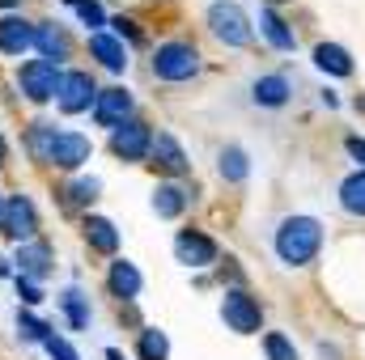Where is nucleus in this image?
Masks as SVG:
<instances>
[{
    "label": "nucleus",
    "mask_w": 365,
    "mask_h": 360,
    "mask_svg": "<svg viewBox=\"0 0 365 360\" xmlns=\"http://www.w3.org/2000/svg\"><path fill=\"white\" fill-rule=\"evenodd\" d=\"M175 255H179V263H187V268H212L217 263V242L208 233H200V229H179Z\"/></svg>",
    "instance_id": "obj_11"
},
{
    "label": "nucleus",
    "mask_w": 365,
    "mask_h": 360,
    "mask_svg": "<svg viewBox=\"0 0 365 360\" xmlns=\"http://www.w3.org/2000/svg\"><path fill=\"white\" fill-rule=\"evenodd\" d=\"M182 208H187V191L175 186V182H162L158 191H153V212L162 216V221H175L182 216Z\"/></svg>",
    "instance_id": "obj_24"
},
{
    "label": "nucleus",
    "mask_w": 365,
    "mask_h": 360,
    "mask_svg": "<svg viewBox=\"0 0 365 360\" xmlns=\"http://www.w3.org/2000/svg\"><path fill=\"white\" fill-rule=\"evenodd\" d=\"M200 73V51L191 47V43H182V38H170V43H162L158 51H153V77L158 81H191Z\"/></svg>",
    "instance_id": "obj_2"
},
{
    "label": "nucleus",
    "mask_w": 365,
    "mask_h": 360,
    "mask_svg": "<svg viewBox=\"0 0 365 360\" xmlns=\"http://www.w3.org/2000/svg\"><path fill=\"white\" fill-rule=\"evenodd\" d=\"M217 170H221V179H225V182H247V174H251L247 149H238V144H225V149L217 153Z\"/></svg>",
    "instance_id": "obj_22"
},
{
    "label": "nucleus",
    "mask_w": 365,
    "mask_h": 360,
    "mask_svg": "<svg viewBox=\"0 0 365 360\" xmlns=\"http://www.w3.org/2000/svg\"><path fill=\"white\" fill-rule=\"evenodd\" d=\"M110 26H115V38H119V43H123V34H128V38H140V34H136V21H128V17H115Z\"/></svg>",
    "instance_id": "obj_34"
},
{
    "label": "nucleus",
    "mask_w": 365,
    "mask_h": 360,
    "mask_svg": "<svg viewBox=\"0 0 365 360\" xmlns=\"http://www.w3.org/2000/svg\"><path fill=\"white\" fill-rule=\"evenodd\" d=\"M136 352H140V360H170V339H166V331H158V327H145V331H140V344H136Z\"/></svg>",
    "instance_id": "obj_27"
},
{
    "label": "nucleus",
    "mask_w": 365,
    "mask_h": 360,
    "mask_svg": "<svg viewBox=\"0 0 365 360\" xmlns=\"http://www.w3.org/2000/svg\"><path fill=\"white\" fill-rule=\"evenodd\" d=\"M289 93H293V85H289V77H280V73L255 77V85H251V97H255V106H268V110L284 106V102H289Z\"/></svg>",
    "instance_id": "obj_18"
},
{
    "label": "nucleus",
    "mask_w": 365,
    "mask_h": 360,
    "mask_svg": "<svg viewBox=\"0 0 365 360\" xmlns=\"http://www.w3.org/2000/svg\"><path fill=\"white\" fill-rule=\"evenodd\" d=\"M17 85L21 93L30 97V102H56V90H60V68L56 64H47V60H26L21 68H17Z\"/></svg>",
    "instance_id": "obj_6"
},
{
    "label": "nucleus",
    "mask_w": 365,
    "mask_h": 360,
    "mask_svg": "<svg viewBox=\"0 0 365 360\" xmlns=\"http://www.w3.org/2000/svg\"><path fill=\"white\" fill-rule=\"evenodd\" d=\"M149 157H153V166L162 170V174H187L191 170V162H187V153H182V144L170 136V132H162V136H153V149H149Z\"/></svg>",
    "instance_id": "obj_15"
},
{
    "label": "nucleus",
    "mask_w": 365,
    "mask_h": 360,
    "mask_svg": "<svg viewBox=\"0 0 365 360\" xmlns=\"http://www.w3.org/2000/svg\"><path fill=\"white\" fill-rule=\"evenodd\" d=\"M0 216H4V191H0Z\"/></svg>",
    "instance_id": "obj_39"
},
{
    "label": "nucleus",
    "mask_w": 365,
    "mask_h": 360,
    "mask_svg": "<svg viewBox=\"0 0 365 360\" xmlns=\"http://www.w3.org/2000/svg\"><path fill=\"white\" fill-rule=\"evenodd\" d=\"M34 47V21H26L21 13L0 17V55H26Z\"/></svg>",
    "instance_id": "obj_14"
},
{
    "label": "nucleus",
    "mask_w": 365,
    "mask_h": 360,
    "mask_svg": "<svg viewBox=\"0 0 365 360\" xmlns=\"http://www.w3.org/2000/svg\"><path fill=\"white\" fill-rule=\"evenodd\" d=\"M149 149H153V132H149V123H140V119H128V123H119V127L110 132V153L123 157V162H145Z\"/></svg>",
    "instance_id": "obj_8"
},
{
    "label": "nucleus",
    "mask_w": 365,
    "mask_h": 360,
    "mask_svg": "<svg viewBox=\"0 0 365 360\" xmlns=\"http://www.w3.org/2000/svg\"><path fill=\"white\" fill-rule=\"evenodd\" d=\"M56 136H60V132H56L51 123H43V119H38V123H30V136H26V149H30V157L47 166V157H51V144H56Z\"/></svg>",
    "instance_id": "obj_25"
},
{
    "label": "nucleus",
    "mask_w": 365,
    "mask_h": 360,
    "mask_svg": "<svg viewBox=\"0 0 365 360\" xmlns=\"http://www.w3.org/2000/svg\"><path fill=\"white\" fill-rule=\"evenodd\" d=\"M314 68H323L327 77H353V55L340 43H319L314 47Z\"/></svg>",
    "instance_id": "obj_21"
},
{
    "label": "nucleus",
    "mask_w": 365,
    "mask_h": 360,
    "mask_svg": "<svg viewBox=\"0 0 365 360\" xmlns=\"http://www.w3.org/2000/svg\"><path fill=\"white\" fill-rule=\"evenodd\" d=\"M106 360H123V352H119V348H110V352H106Z\"/></svg>",
    "instance_id": "obj_36"
},
{
    "label": "nucleus",
    "mask_w": 365,
    "mask_h": 360,
    "mask_svg": "<svg viewBox=\"0 0 365 360\" xmlns=\"http://www.w3.org/2000/svg\"><path fill=\"white\" fill-rule=\"evenodd\" d=\"M0 233L9 242H30L38 238V208L30 195H4V216H0Z\"/></svg>",
    "instance_id": "obj_5"
},
{
    "label": "nucleus",
    "mask_w": 365,
    "mask_h": 360,
    "mask_svg": "<svg viewBox=\"0 0 365 360\" xmlns=\"http://www.w3.org/2000/svg\"><path fill=\"white\" fill-rule=\"evenodd\" d=\"M0 275H13V268H9V263H4V259H0Z\"/></svg>",
    "instance_id": "obj_38"
},
{
    "label": "nucleus",
    "mask_w": 365,
    "mask_h": 360,
    "mask_svg": "<svg viewBox=\"0 0 365 360\" xmlns=\"http://www.w3.org/2000/svg\"><path fill=\"white\" fill-rule=\"evenodd\" d=\"M60 309H64V318H68L73 331H86L90 327V297L81 288H64L60 292Z\"/></svg>",
    "instance_id": "obj_23"
},
{
    "label": "nucleus",
    "mask_w": 365,
    "mask_h": 360,
    "mask_svg": "<svg viewBox=\"0 0 365 360\" xmlns=\"http://www.w3.org/2000/svg\"><path fill=\"white\" fill-rule=\"evenodd\" d=\"M17 335H21V339H30V344H43V339L51 335V327H47V322H38L34 314H21V309H17Z\"/></svg>",
    "instance_id": "obj_30"
},
{
    "label": "nucleus",
    "mask_w": 365,
    "mask_h": 360,
    "mask_svg": "<svg viewBox=\"0 0 365 360\" xmlns=\"http://www.w3.org/2000/svg\"><path fill=\"white\" fill-rule=\"evenodd\" d=\"M221 318H225V327L234 335H259V327H264V309H259V301L247 288H225Z\"/></svg>",
    "instance_id": "obj_4"
},
{
    "label": "nucleus",
    "mask_w": 365,
    "mask_h": 360,
    "mask_svg": "<svg viewBox=\"0 0 365 360\" xmlns=\"http://www.w3.org/2000/svg\"><path fill=\"white\" fill-rule=\"evenodd\" d=\"M344 144H349V153H353V162H361V170H365V140H361V136H349Z\"/></svg>",
    "instance_id": "obj_35"
},
{
    "label": "nucleus",
    "mask_w": 365,
    "mask_h": 360,
    "mask_svg": "<svg viewBox=\"0 0 365 360\" xmlns=\"http://www.w3.org/2000/svg\"><path fill=\"white\" fill-rule=\"evenodd\" d=\"M17 297H21L26 305H38V301H43V288H38L34 280H21V275H17Z\"/></svg>",
    "instance_id": "obj_33"
},
{
    "label": "nucleus",
    "mask_w": 365,
    "mask_h": 360,
    "mask_svg": "<svg viewBox=\"0 0 365 360\" xmlns=\"http://www.w3.org/2000/svg\"><path fill=\"white\" fill-rule=\"evenodd\" d=\"M64 4H68V9H73V13H77L86 26H90L93 34L106 26V13H102V4H98V0H64Z\"/></svg>",
    "instance_id": "obj_28"
},
{
    "label": "nucleus",
    "mask_w": 365,
    "mask_h": 360,
    "mask_svg": "<svg viewBox=\"0 0 365 360\" xmlns=\"http://www.w3.org/2000/svg\"><path fill=\"white\" fill-rule=\"evenodd\" d=\"M90 157H93L90 136H81V132H60V136H56V144H51L47 166H60V170H81Z\"/></svg>",
    "instance_id": "obj_10"
},
{
    "label": "nucleus",
    "mask_w": 365,
    "mask_h": 360,
    "mask_svg": "<svg viewBox=\"0 0 365 360\" xmlns=\"http://www.w3.org/2000/svg\"><path fill=\"white\" fill-rule=\"evenodd\" d=\"M340 208L353 212V216H365V170H357V174H349L340 182Z\"/></svg>",
    "instance_id": "obj_26"
},
{
    "label": "nucleus",
    "mask_w": 365,
    "mask_h": 360,
    "mask_svg": "<svg viewBox=\"0 0 365 360\" xmlns=\"http://www.w3.org/2000/svg\"><path fill=\"white\" fill-rule=\"evenodd\" d=\"M81 233H86L90 250H98V255H115V250H119V229H115L106 216H86Z\"/></svg>",
    "instance_id": "obj_20"
},
{
    "label": "nucleus",
    "mask_w": 365,
    "mask_h": 360,
    "mask_svg": "<svg viewBox=\"0 0 365 360\" xmlns=\"http://www.w3.org/2000/svg\"><path fill=\"white\" fill-rule=\"evenodd\" d=\"M132 119V93L123 90V85H110V90H98L93 97V123L98 127H119V123H128Z\"/></svg>",
    "instance_id": "obj_9"
},
{
    "label": "nucleus",
    "mask_w": 365,
    "mask_h": 360,
    "mask_svg": "<svg viewBox=\"0 0 365 360\" xmlns=\"http://www.w3.org/2000/svg\"><path fill=\"white\" fill-rule=\"evenodd\" d=\"M208 30H212L225 47H251V38H255V30H251L242 4H234V0H212V4H208Z\"/></svg>",
    "instance_id": "obj_3"
},
{
    "label": "nucleus",
    "mask_w": 365,
    "mask_h": 360,
    "mask_svg": "<svg viewBox=\"0 0 365 360\" xmlns=\"http://www.w3.org/2000/svg\"><path fill=\"white\" fill-rule=\"evenodd\" d=\"M51 259H56V255H51V246H47L43 238H30V242H21V246H17V255H13L17 275H21V280H34V284L51 275Z\"/></svg>",
    "instance_id": "obj_12"
},
{
    "label": "nucleus",
    "mask_w": 365,
    "mask_h": 360,
    "mask_svg": "<svg viewBox=\"0 0 365 360\" xmlns=\"http://www.w3.org/2000/svg\"><path fill=\"white\" fill-rule=\"evenodd\" d=\"M98 191H102V182H98V179H77V182H68V191H64V195H68V203H73V208H86V203L98 199Z\"/></svg>",
    "instance_id": "obj_29"
},
{
    "label": "nucleus",
    "mask_w": 365,
    "mask_h": 360,
    "mask_svg": "<svg viewBox=\"0 0 365 360\" xmlns=\"http://www.w3.org/2000/svg\"><path fill=\"white\" fill-rule=\"evenodd\" d=\"M34 51H38V60H47V64L60 68V64L68 60V51H73L68 30L56 26V21H34Z\"/></svg>",
    "instance_id": "obj_13"
},
{
    "label": "nucleus",
    "mask_w": 365,
    "mask_h": 360,
    "mask_svg": "<svg viewBox=\"0 0 365 360\" xmlns=\"http://www.w3.org/2000/svg\"><path fill=\"white\" fill-rule=\"evenodd\" d=\"M93 97H98V85H93L90 73H81V68H73V73H60L56 106H60L64 115H81V110H90Z\"/></svg>",
    "instance_id": "obj_7"
},
{
    "label": "nucleus",
    "mask_w": 365,
    "mask_h": 360,
    "mask_svg": "<svg viewBox=\"0 0 365 360\" xmlns=\"http://www.w3.org/2000/svg\"><path fill=\"white\" fill-rule=\"evenodd\" d=\"M43 348H47V356H51V360H81V356H77V348H73L64 335H47V339H43Z\"/></svg>",
    "instance_id": "obj_32"
},
{
    "label": "nucleus",
    "mask_w": 365,
    "mask_h": 360,
    "mask_svg": "<svg viewBox=\"0 0 365 360\" xmlns=\"http://www.w3.org/2000/svg\"><path fill=\"white\" fill-rule=\"evenodd\" d=\"M259 30L268 34V43H272L276 51H293V47H297V38H293L289 21H284V17H276V0H264V13H259Z\"/></svg>",
    "instance_id": "obj_19"
},
{
    "label": "nucleus",
    "mask_w": 365,
    "mask_h": 360,
    "mask_svg": "<svg viewBox=\"0 0 365 360\" xmlns=\"http://www.w3.org/2000/svg\"><path fill=\"white\" fill-rule=\"evenodd\" d=\"M140 271L136 263H128V259H115L110 271H106V288H110V297H119V301H132V297H140Z\"/></svg>",
    "instance_id": "obj_17"
},
{
    "label": "nucleus",
    "mask_w": 365,
    "mask_h": 360,
    "mask_svg": "<svg viewBox=\"0 0 365 360\" xmlns=\"http://www.w3.org/2000/svg\"><path fill=\"white\" fill-rule=\"evenodd\" d=\"M264 352H268V360H297V348H293L280 331L264 335Z\"/></svg>",
    "instance_id": "obj_31"
},
{
    "label": "nucleus",
    "mask_w": 365,
    "mask_h": 360,
    "mask_svg": "<svg viewBox=\"0 0 365 360\" xmlns=\"http://www.w3.org/2000/svg\"><path fill=\"white\" fill-rule=\"evenodd\" d=\"M90 55L102 68H110V73H123V68H128V47H123L115 34H106V30L90 34Z\"/></svg>",
    "instance_id": "obj_16"
},
{
    "label": "nucleus",
    "mask_w": 365,
    "mask_h": 360,
    "mask_svg": "<svg viewBox=\"0 0 365 360\" xmlns=\"http://www.w3.org/2000/svg\"><path fill=\"white\" fill-rule=\"evenodd\" d=\"M319 246H323V225L314 216H284L280 229H276V255L280 263L289 268H306L319 259Z\"/></svg>",
    "instance_id": "obj_1"
},
{
    "label": "nucleus",
    "mask_w": 365,
    "mask_h": 360,
    "mask_svg": "<svg viewBox=\"0 0 365 360\" xmlns=\"http://www.w3.org/2000/svg\"><path fill=\"white\" fill-rule=\"evenodd\" d=\"M4 157H9V149H4V136H0V166H4Z\"/></svg>",
    "instance_id": "obj_37"
}]
</instances>
